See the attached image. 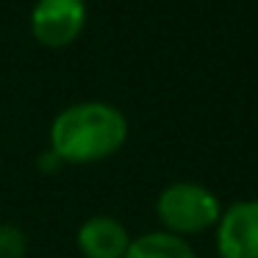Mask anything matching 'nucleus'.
<instances>
[{
  "label": "nucleus",
  "mask_w": 258,
  "mask_h": 258,
  "mask_svg": "<svg viewBox=\"0 0 258 258\" xmlns=\"http://www.w3.org/2000/svg\"><path fill=\"white\" fill-rule=\"evenodd\" d=\"M128 142V117L106 100L61 108L50 122V150L64 164L84 167L117 156Z\"/></svg>",
  "instance_id": "f257e3e1"
},
{
  "label": "nucleus",
  "mask_w": 258,
  "mask_h": 258,
  "mask_svg": "<svg viewBox=\"0 0 258 258\" xmlns=\"http://www.w3.org/2000/svg\"><path fill=\"white\" fill-rule=\"evenodd\" d=\"M222 208L217 191L197 180H175L156 197V219L161 222V230H169L180 239L214 230Z\"/></svg>",
  "instance_id": "f03ea898"
},
{
  "label": "nucleus",
  "mask_w": 258,
  "mask_h": 258,
  "mask_svg": "<svg viewBox=\"0 0 258 258\" xmlns=\"http://www.w3.org/2000/svg\"><path fill=\"white\" fill-rule=\"evenodd\" d=\"M86 25V0H36L31 9V34L50 50L73 45Z\"/></svg>",
  "instance_id": "7ed1b4c3"
},
{
  "label": "nucleus",
  "mask_w": 258,
  "mask_h": 258,
  "mask_svg": "<svg viewBox=\"0 0 258 258\" xmlns=\"http://www.w3.org/2000/svg\"><path fill=\"white\" fill-rule=\"evenodd\" d=\"M214 233L219 258H258V197L225 206Z\"/></svg>",
  "instance_id": "20e7f679"
},
{
  "label": "nucleus",
  "mask_w": 258,
  "mask_h": 258,
  "mask_svg": "<svg viewBox=\"0 0 258 258\" xmlns=\"http://www.w3.org/2000/svg\"><path fill=\"white\" fill-rule=\"evenodd\" d=\"M131 239L134 236L128 233L122 219L108 214H95L84 219L75 233V244L84 258H125Z\"/></svg>",
  "instance_id": "39448f33"
},
{
  "label": "nucleus",
  "mask_w": 258,
  "mask_h": 258,
  "mask_svg": "<svg viewBox=\"0 0 258 258\" xmlns=\"http://www.w3.org/2000/svg\"><path fill=\"white\" fill-rule=\"evenodd\" d=\"M125 258H197L189 239L169 233V230H147L131 239Z\"/></svg>",
  "instance_id": "423d86ee"
},
{
  "label": "nucleus",
  "mask_w": 258,
  "mask_h": 258,
  "mask_svg": "<svg viewBox=\"0 0 258 258\" xmlns=\"http://www.w3.org/2000/svg\"><path fill=\"white\" fill-rule=\"evenodd\" d=\"M25 250H28V239L23 228L12 222L0 225V258H25Z\"/></svg>",
  "instance_id": "0eeeda50"
},
{
  "label": "nucleus",
  "mask_w": 258,
  "mask_h": 258,
  "mask_svg": "<svg viewBox=\"0 0 258 258\" xmlns=\"http://www.w3.org/2000/svg\"><path fill=\"white\" fill-rule=\"evenodd\" d=\"M64 167H67V164H64L61 158L50 150V147H47L45 153H39V156H36V169H39V172H45V175H56L58 169H64Z\"/></svg>",
  "instance_id": "6e6552de"
}]
</instances>
